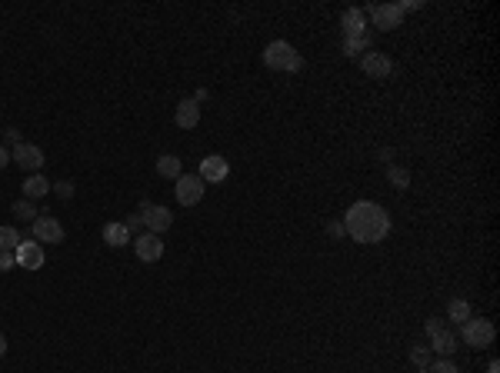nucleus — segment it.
I'll use <instances>...</instances> for the list:
<instances>
[{"instance_id":"f257e3e1","label":"nucleus","mask_w":500,"mask_h":373,"mask_svg":"<svg viewBox=\"0 0 500 373\" xmlns=\"http://www.w3.org/2000/svg\"><path fill=\"white\" fill-rule=\"evenodd\" d=\"M340 224H344L347 237H354L357 243H381L390 233V217H387L384 207L374 204V200H357L344 213Z\"/></svg>"},{"instance_id":"f03ea898","label":"nucleus","mask_w":500,"mask_h":373,"mask_svg":"<svg viewBox=\"0 0 500 373\" xmlns=\"http://www.w3.org/2000/svg\"><path fill=\"white\" fill-rule=\"evenodd\" d=\"M264 64H267L270 70H287V74H297L300 67H304V60L300 54L290 47L287 40H273L264 47Z\"/></svg>"},{"instance_id":"7ed1b4c3","label":"nucleus","mask_w":500,"mask_h":373,"mask_svg":"<svg viewBox=\"0 0 500 373\" xmlns=\"http://www.w3.org/2000/svg\"><path fill=\"white\" fill-rule=\"evenodd\" d=\"M494 336H497V330H494V323H490V320L467 317L461 323V340L467 343V347H474V350L490 347V343H494Z\"/></svg>"},{"instance_id":"20e7f679","label":"nucleus","mask_w":500,"mask_h":373,"mask_svg":"<svg viewBox=\"0 0 500 373\" xmlns=\"http://www.w3.org/2000/svg\"><path fill=\"white\" fill-rule=\"evenodd\" d=\"M173 193H177V204L180 207H193V204H200L204 200V180L197 177V173H180L177 180H173Z\"/></svg>"},{"instance_id":"39448f33","label":"nucleus","mask_w":500,"mask_h":373,"mask_svg":"<svg viewBox=\"0 0 500 373\" xmlns=\"http://www.w3.org/2000/svg\"><path fill=\"white\" fill-rule=\"evenodd\" d=\"M427 334H430V350H437L441 356H450L454 350H457V336H454V330L443 327L441 317L427 320Z\"/></svg>"},{"instance_id":"423d86ee","label":"nucleus","mask_w":500,"mask_h":373,"mask_svg":"<svg viewBox=\"0 0 500 373\" xmlns=\"http://www.w3.org/2000/svg\"><path fill=\"white\" fill-rule=\"evenodd\" d=\"M364 17H370L377 30H394V27H401L404 10H401V3H377V7H367Z\"/></svg>"},{"instance_id":"0eeeda50","label":"nucleus","mask_w":500,"mask_h":373,"mask_svg":"<svg viewBox=\"0 0 500 373\" xmlns=\"http://www.w3.org/2000/svg\"><path fill=\"white\" fill-rule=\"evenodd\" d=\"M10 164H17L23 173H40V167H44L47 160H44V150H40V147H34V144H23V140H20L17 147L10 150Z\"/></svg>"},{"instance_id":"6e6552de","label":"nucleus","mask_w":500,"mask_h":373,"mask_svg":"<svg viewBox=\"0 0 500 373\" xmlns=\"http://www.w3.org/2000/svg\"><path fill=\"white\" fill-rule=\"evenodd\" d=\"M64 224H60L57 217H50V213H40L37 220H34V240L37 243H64Z\"/></svg>"},{"instance_id":"1a4fd4ad","label":"nucleus","mask_w":500,"mask_h":373,"mask_svg":"<svg viewBox=\"0 0 500 373\" xmlns=\"http://www.w3.org/2000/svg\"><path fill=\"white\" fill-rule=\"evenodd\" d=\"M360 70H364L367 77H374V80H384V77L394 74V60L387 54H381V50H367V54L360 57Z\"/></svg>"},{"instance_id":"9d476101","label":"nucleus","mask_w":500,"mask_h":373,"mask_svg":"<svg viewBox=\"0 0 500 373\" xmlns=\"http://www.w3.org/2000/svg\"><path fill=\"white\" fill-rule=\"evenodd\" d=\"M134 254H137V260L157 263L164 257V240L157 233H140V237H134Z\"/></svg>"},{"instance_id":"9b49d317","label":"nucleus","mask_w":500,"mask_h":373,"mask_svg":"<svg viewBox=\"0 0 500 373\" xmlns=\"http://www.w3.org/2000/svg\"><path fill=\"white\" fill-rule=\"evenodd\" d=\"M227 173H231V167H227V160H224L220 153L204 157V160H200V170H197V177H200L204 184H220V180H227Z\"/></svg>"},{"instance_id":"f8f14e48","label":"nucleus","mask_w":500,"mask_h":373,"mask_svg":"<svg viewBox=\"0 0 500 373\" xmlns=\"http://www.w3.org/2000/svg\"><path fill=\"white\" fill-rule=\"evenodd\" d=\"M14 257H17V267H23V270H40L44 267V247L37 240H20Z\"/></svg>"},{"instance_id":"ddd939ff","label":"nucleus","mask_w":500,"mask_h":373,"mask_svg":"<svg viewBox=\"0 0 500 373\" xmlns=\"http://www.w3.org/2000/svg\"><path fill=\"white\" fill-rule=\"evenodd\" d=\"M171 224H173V213L167 210V207H160V204H154L151 210H144V227H147V233H167L171 230Z\"/></svg>"},{"instance_id":"4468645a","label":"nucleus","mask_w":500,"mask_h":373,"mask_svg":"<svg viewBox=\"0 0 500 373\" xmlns=\"http://www.w3.org/2000/svg\"><path fill=\"white\" fill-rule=\"evenodd\" d=\"M340 23H344V40H357V37H367L370 30H367V17L364 10H357V7H350V10H344V17H340Z\"/></svg>"},{"instance_id":"2eb2a0df","label":"nucleus","mask_w":500,"mask_h":373,"mask_svg":"<svg viewBox=\"0 0 500 373\" xmlns=\"http://www.w3.org/2000/svg\"><path fill=\"white\" fill-rule=\"evenodd\" d=\"M173 120H177L180 131H193V127L200 124V107H197V100H180V104H177V113H173Z\"/></svg>"},{"instance_id":"dca6fc26","label":"nucleus","mask_w":500,"mask_h":373,"mask_svg":"<svg viewBox=\"0 0 500 373\" xmlns=\"http://www.w3.org/2000/svg\"><path fill=\"white\" fill-rule=\"evenodd\" d=\"M50 193V180L44 177V173H30L27 180H23V200H40V197H47Z\"/></svg>"},{"instance_id":"f3484780","label":"nucleus","mask_w":500,"mask_h":373,"mask_svg":"<svg viewBox=\"0 0 500 373\" xmlns=\"http://www.w3.org/2000/svg\"><path fill=\"white\" fill-rule=\"evenodd\" d=\"M157 173H160V177H167V180H177V177L184 173L180 157H177V153H164V157H157Z\"/></svg>"},{"instance_id":"a211bd4d","label":"nucleus","mask_w":500,"mask_h":373,"mask_svg":"<svg viewBox=\"0 0 500 373\" xmlns=\"http://www.w3.org/2000/svg\"><path fill=\"white\" fill-rule=\"evenodd\" d=\"M104 240H107V247H127L134 237L124 224H104Z\"/></svg>"},{"instance_id":"6ab92c4d","label":"nucleus","mask_w":500,"mask_h":373,"mask_svg":"<svg viewBox=\"0 0 500 373\" xmlns=\"http://www.w3.org/2000/svg\"><path fill=\"white\" fill-rule=\"evenodd\" d=\"M447 317L454 320V323H463V320L470 317V303L467 300H450L447 303Z\"/></svg>"},{"instance_id":"aec40b11","label":"nucleus","mask_w":500,"mask_h":373,"mask_svg":"<svg viewBox=\"0 0 500 373\" xmlns=\"http://www.w3.org/2000/svg\"><path fill=\"white\" fill-rule=\"evenodd\" d=\"M10 210H14V217H17V220H37V217H40V210L34 207V200H17Z\"/></svg>"},{"instance_id":"412c9836","label":"nucleus","mask_w":500,"mask_h":373,"mask_svg":"<svg viewBox=\"0 0 500 373\" xmlns=\"http://www.w3.org/2000/svg\"><path fill=\"white\" fill-rule=\"evenodd\" d=\"M410 363H414L417 370L430 367V347H427V343H414V347H410Z\"/></svg>"},{"instance_id":"4be33fe9","label":"nucleus","mask_w":500,"mask_h":373,"mask_svg":"<svg viewBox=\"0 0 500 373\" xmlns=\"http://www.w3.org/2000/svg\"><path fill=\"white\" fill-rule=\"evenodd\" d=\"M20 240H23V237H20L14 227H0V250H10V254H14L20 247Z\"/></svg>"},{"instance_id":"5701e85b","label":"nucleus","mask_w":500,"mask_h":373,"mask_svg":"<svg viewBox=\"0 0 500 373\" xmlns=\"http://www.w3.org/2000/svg\"><path fill=\"white\" fill-rule=\"evenodd\" d=\"M387 180L397 186V190H407V186H410V173H407L404 167H397V164H390V167H387Z\"/></svg>"},{"instance_id":"b1692460","label":"nucleus","mask_w":500,"mask_h":373,"mask_svg":"<svg viewBox=\"0 0 500 373\" xmlns=\"http://www.w3.org/2000/svg\"><path fill=\"white\" fill-rule=\"evenodd\" d=\"M367 50H370V34H367V37H357V40H344L347 57H364Z\"/></svg>"},{"instance_id":"393cba45","label":"nucleus","mask_w":500,"mask_h":373,"mask_svg":"<svg viewBox=\"0 0 500 373\" xmlns=\"http://www.w3.org/2000/svg\"><path fill=\"white\" fill-rule=\"evenodd\" d=\"M427 370H430V373H461V370H457V363H454L450 356H441V360H437V363H430Z\"/></svg>"},{"instance_id":"a878e982","label":"nucleus","mask_w":500,"mask_h":373,"mask_svg":"<svg viewBox=\"0 0 500 373\" xmlns=\"http://www.w3.org/2000/svg\"><path fill=\"white\" fill-rule=\"evenodd\" d=\"M54 186V193H57L60 200H70V197H74V184H70V180H60V184H50Z\"/></svg>"},{"instance_id":"bb28decb","label":"nucleus","mask_w":500,"mask_h":373,"mask_svg":"<svg viewBox=\"0 0 500 373\" xmlns=\"http://www.w3.org/2000/svg\"><path fill=\"white\" fill-rule=\"evenodd\" d=\"M17 267V257L10 254V250H0V274H7V270H14Z\"/></svg>"},{"instance_id":"cd10ccee","label":"nucleus","mask_w":500,"mask_h":373,"mask_svg":"<svg viewBox=\"0 0 500 373\" xmlns=\"http://www.w3.org/2000/svg\"><path fill=\"white\" fill-rule=\"evenodd\" d=\"M124 227H127L131 233H134V230H144V213H131V217L124 220Z\"/></svg>"},{"instance_id":"c85d7f7f","label":"nucleus","mask_w":500,"mask_h":373,"mask_svg":"<svg viewBox=\"0 0 500 373\" xmlns=\"http://www.w3.org/2000/svg\"><path fill=\"white\" fill-rule=\"evenodd\" d=\"M327 233H330V237H347V230H344V224H340V220H330Z\"/></svg>"},{"instance_id":"c756f323","label":"nucleus","mask_w":500,"mask_h":373,"mask_svg":"<svg viewBox=\"0 0 500 373\" xmlns=\"http://www.w3.org/2000/svg\"><path fill=\"white\" fill-rule=\"evenodd\" d=\"M3 137H7V140H10L14 147L20 144V131H17V127H7V131H3Z\"/></svg>"},{"instance_id":"7c9ffc66","label":"nucleus","mask_w":500,"mask_h":373,"mask_svg":"<svg viewBox=\"0 0 500 373\" xmlns=\"http://www.w3.org/2000/svg\"><path fill=\"white\" fill-rule=\"evenodd\" d=\"M7 164H10V150H7L3 144H0V170L7 167Z\"/></svg>"},{"instance_id":"2f4dec72","label":"nucleus","mask_w":500,"mask_h":373,"mask_svg":"<svg viewBox=\"0 0 500 373\" xmlns=\"http://www.w3.org/2000/svg\"><path fill=\"white\" fill-rule=\"evenodd\" d=\"M487 373H500V363H497V360H490V363H487Z\"/></svg>"},{"instance_id":"473e14b6","label":"nucleus","mask_w":500,"mask_h":373,"mask_svg":"<svg viewBox=\"0 0 500 373\" xmlns=\"http://www.w3.org/2000/svg\"><path fill=\"white\" fill-rule=\"evenodd\" d=\"M3 354H7V336L0 334V356H3Z\"/></svg>"},{"instance_id":"72a5a7b5","label":"nucleus","mask_w":500,"mask_h":373,"mask_svg":"<svg viewBox=\"0 0 500 373\" xmlns=\"http://www.w3.org/2000/svg\"><path fill=\"white\" fill-rule=\"evenodd\" d=\"M417 373H430V370H427V367H423V370H417Z\"/></svg>"}]
</instances>
